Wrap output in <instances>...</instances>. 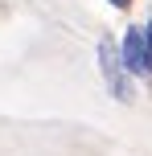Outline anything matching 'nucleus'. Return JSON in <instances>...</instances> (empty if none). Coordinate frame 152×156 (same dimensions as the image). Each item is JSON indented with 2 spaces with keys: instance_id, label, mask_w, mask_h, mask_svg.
I'll return each instance as SVG.
<instances>
[{
  "instance_id": "nucleus-3",
  "label": "nucleus",
  "mask_w": 152,
  "mask_h": 156,
  "mask_svg": "<svg viewBox=\"0 0 152 156\" xmlns=\"http://www.w3.org/2000/svg\"><path fill=\"white\" fill-rule=\"evenodd\" d=\"M144 74H152V21L144 29Z\"/></svg>"
},
{
  "instance_id": "nucleus-1",
  "label": "nucleus",
  "mask_w": 152,
  "mask_h": 156,
  "mask_svg": "<svg viewBox=\"0 0 152 156\" xmlns=\"http://www.w3.org/2000/svg\"><path fill=\"white\" fill-rule=\"evenodd\" d=\"M99 62H103V78H107V86H111L119 99H132L128 74H123V58L115 54V45H111V41H103V45H99Z\"/></svg>"
},
{
  "instance_id": "nucleus-2",
  "label": "nucleus",
  "mask_w": 152,
  "mask_h": 156,
  "mask_svg": "<svg viewBox=\"0 0 152 156\" xmlns=\"http://www.w3.org/2000/svg\"><path fill=\"white\" fill-rule=\"evenodd\" d=\"M123 70L144 74V29H132L123 41Z\"/></svg>"
},
{
  "instance_id": "nucleus-4",
  "label": "nucleus",
  "mask_w": 152,
  "mask_h": 156,
  "mask_svg": "<svg viewBox=\"0 0 152 156\" xmlns=\"http://www.w3.org/2000/svg\"><path fill=\"white\" fill-rule=\"evenodd\" d=\"M111 4H115V8H128V4H132V0H111Z\"/></svg>"
}]
</instances>
